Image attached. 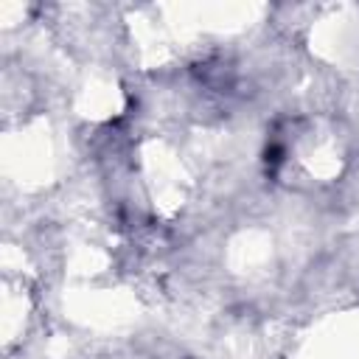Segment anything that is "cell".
I'll return each instance as SVG.
<instances>
[{"mask_svg":"<svg viewBox=\"0 0 359 359\" xmlns=\"http://www.w3.org/2000/svg\"><path fill=\"white\" fill-rule=\"evenodd\" d=\"M280 154H283V149L278 146V143H272L266 151H264V157H266V163H272V165H278L280 163Z\"/></svg>","mask_w":359,"mask_h":359,"instance_id":"1","label":"cell"}]
</instances>
